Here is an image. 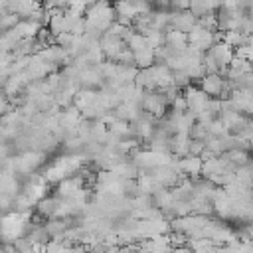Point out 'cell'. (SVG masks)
Wrapping results in <instances>:
<instances>
[{"label":"cell","mask_w":253,"mask_h":253,"mask_svg":"<svg viewBox=\"0 0 253 253\" xmlns=\"http://www.w3.org/2000/svg\"><path fill=\"white\" fill-rule=\"evenodd\" d=\"M28 213H22V211H14L6 217H2L0 221V235L4 239H20L26 229H28Z\"/></svg>","instance_id":"cell-1"},{"label":"cell","mask_w":253,"mask_h":253,"mask_svg":"<svg viewBox=\"0 0 253 253\" xmlns=\"http://www.w3.org/2000/svg\"><path fill=\"white\" fill-rule=\"evenodd\" d=\"M221 40H223V34L206 30V28H202V26H196V28L188 34L190 45H192L196 51H200V53H208V51L213 47V43H217V42H221Z\"/></svg>","instance_id":"cell-2"},{"label":"cell","mask_w":253,"mask_h":253,"mask_svg":"<svg viewBox=\"0 0 253 253\" xmlns=\"http://www.w3.org/2000/svg\"><path fill=\"white\" fill-rule=\"evenodd\" d=\"M140 107L144 113L152 115L154 119H162L170 107V103L166 101L164 93L162 91H144L142 95V101H140Z\"/></svg>","instance_id":"cell-3"},{"label":"cell","mask_w":253,"mask_h":253,"mask_svg":"<svg viewBox=\"0 0 253 253\" xmlns=\"http://www.w3.org/2000/svg\"><path fill=\"white\" fill-rule=\"evenodd\" d=\"M184 99H186V105H188V111L198 119L202 113L208 111V105H210V97L198 87V85H190L184 89Z\"/></svg>","instance_id":"cell-4"},{"label":"cell","mask_w":253,"mask_h":253,"mask_svg":"<svg viewBox=\"0 0 253 253\" xmlns=\"http://www.w3.org/2000/svg\"><path fill=\"white\" fill-rule=\"evenodd\" d=\"M99 47H101V51H103V55H105L107 61H115V57L126 47V43L123 42L121 36H115L111 32H105L101 36V40H99Z\"/></svg>","instance_id":"cell-5"},{"label":"cell","mask_w":253,"mask_h":253,"mask_svg":"<svg viewBox=\"0 0 253 253\" xmlns=\"http://www.w3.org/2000/svg\"><path fill=\"white\" fill-rule=\"evenodd\" d=\"M227 101H229V105H231L237 113H241V115L253 119V93H249V91H245V89H235Z\"/></svg>","instance_id":"cell-6"},{"label":"cell","mask_w":253,"mask_h":253,"mask_svg":"<svg viewBox=\"0 0 253 253\" xmlns=\"http://www.w3.org/2000/svg\"><path fill=\"white\" fill-rule=\"evenodd\" d=\"M150 75H152V81H154V85H156L158 91L170 87L172 81H174V71L168 65H164V63H154L150 67Z\"/></svg>","instance_id":"cell-7"},{"label":"cell","mask_w":253,"mask_h":253,"mask_svg":"<svg viewBox=\"0 0 253 253\" xmlns=\"http://www.w3.org/2000/svg\"><path fill=\"white\" fill-rule=\"evenodd\" d=\"M196 26H198V18L190 10H186V12H172V30H178V32L188 36Z\"/></svg>","instance_id":"cell-8"},{"label":"cell","mask_w":253,"mask_h":253,"mask_svg":"<svg viewBox=\"0 0 253 253\" xmlns=\"http://www.w3.org/2000/svg\"><path fill=\"white\" fill-rule=\"evenodd\" d=\"M178 166L184 174V178H190V180H196L198 176H202V166H204V158L200 156H184L178 160Z\"/></svg>","instance_id":"cell-9"},{"label":"cell","mask_w":253,"mask_h":253,"mask_svg":"<svg viewBox=\"0 0 253 253\" xmlns=\"http://www.w3.org/2000/svg\"><path fill=\"white\" fill-rule=\"evenodd\" d=\"M190 42H188V36L178 32V30H168L166 32V38H164V47L172 53H180L184 49H188Z\"/></svg>","instance_id":"cell-10"},{"label":"cell","mask_w":253,"mask_h":253,"mask_svg":"<svg viewBox=\"0 0 253 253\" xmlns=\"http://www.w3.org/2000/svg\"><path fill=\"white\" fill-rule=\"evenodd\" d=\"M144 251L146 253H174V243L168 235H156L144 243Z\"/></svg>","instance_id":"cell-11"},{"label":"cell","mask_w":253,"mask_h":253,"mask_svg":"<svg viewBox=\"0 0 253 253\" xmlns=\"http://www.w3.org/2000/svg\"><path fill=\"white\" fill-rule=\"evenodd\" d=\"M223 158L227 162H231L235 168H241V166H249L253 162V156H251V150L247 148H231L223 154Z\"/></svg>","instance_id":"cell-12"},{"label":"cell","mask_w":253,"mask_h":253,"mask_svg":"<svg viewBox=\"0 0 253 253\" xmlns=\"http://www.w3.org/2000/svg\"><path fill=\"white\" fill-rule=\"evenodd\" d=\"M40 28H42V24H38V22H32V20H20V24H18L14 30L18 32V36H20L22 40H34V38L38 36Z\"/></svg>","instance_id":"cell-13"},{"label":"cell","mask_w":253,"mask_h":253,"mask_svg":"<svg viewBox=\"0 0 253 253\" xmlns=\"http://www.w3.org/2000/svg\"><path fill=\"white\" fill-rule=\"evenodd\" d=\"M156 63V51L152 47H146L138 53H134V67L136 69H148Z\"/></svg>","instance_id":"cell-14"},{"label":"cell","mask_w":253,"mask_h":253,"mask_svg":"<svg viewBox=\"0 0 253 253\" xmlns=\"http://www.w3.org/2000/svg\"><path fill=\"white\" fill-rule=\"evenodd\" d=\"M190 12L200 20L204 16H210L215 12L213 2L211 0H190Z\"/></svg>","instance_id":"cell-15"},{"label":"cell","mask_w":253,"mask_h":253,"mask_svg":"<svg viewBox=\"0 0 253 253\" xmlns=\"http://www.w3.org/2000/svg\"><path fill=\"white\" fill-rule=\"evenodd\" d=\"M223 42H225L229 47H233V51H237L241 45H245V43L249 42V38L243 36V34L237 32V30H231V32H225V34H223Z\"/></svg>","instance_id":"cell-16"},{"label":"cell","mask_w":253,"mask_h":253,"mask_svg":"<svg viewBox=\"0 0 253 253\" xmlns=\"http://www.w3.org/2000/svg\"><path fill=\"white\" fill-rule=\"evenodd\" d=\"M126 47H128L132 53H138V51L146 49V47H148V43H146V36H142V34H136V32H134V34L128 38Z\"/></svg>","instance_id":"cell-17"},{"label":"cell","mask_w":253,"mask_h":253,"mask_svg":"<svg viewBox=\"0 0 253 253\" xmlns=\"http://www.w3.org/2000/svg\"><path fill=\"white\" fill-rule=\"evenodd\" d=\"M18 24H20V16H16V14H12V12H6V14L0 16V32L14 30Z\"/></svg>","instance_id":"cell-18"},{"label":"cell","mask_w":253,"mask_h":253,"mask_svg":"<svg viewBox=\"0 0 253 253\" xmlns=\"http://www.w3.org/2000/svg\"><path fill=\"white\" fill-rule=\"evenodd\" d=\"M190 10V0H172L170 12H186Z\"/></svg>","instance_id":"cell-19"},{"label":"cell","mask_w":253,"mask_h":253,"mask_svg":"<svg viewBox=\"0 0 253 253\" xmlns=\"http://www.w3.org/2000/svg\"><path fill=\"white\" fill-rule=\"evenodd\" d=\"M172 0H152V8L154 10H170Z\"/></svg>","instance_id":"cell-20"},{"label":"cell","mask_w":253,"mask_h":253,"mask_svg":"<svg viewBox=\"0 0 253 253\" xmlns=\"http://www.w3.org/2000/svg\"><path fill=\"white\" fill-rule=\"evenodd\" d=\"M81 2H83V6H85V8H89V6H93V4H97L99 0H81Z\"/></svg>","instance_id":"cell-21"},{"label":"cell","mask_w":253,"mask_h":253,"mask_svg":"<svg viewBox=\"0 0 253 253\" xmlns=\"http://www.w3.org/2000/svg\"><path fill=\"white\" fill-rule=\"evenodd\" d=\"M109 2H111V0H109ZM113 2H115V0H113Z\"/></svg>","instance_id":"cell-22"}]
</instances>
